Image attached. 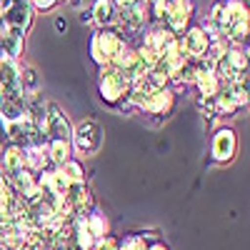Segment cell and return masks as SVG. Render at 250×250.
Instances as JSON below:
<instances>
[{"label": "cell", "mask_w": 250, "mask_h": 250, "mask_svg": "<svg viewBox=\"0 0 250 250\" xmlns=\"http://www.w3.org/2000/svg\"><path fill=\"white\" fill-rule=\"evenodd\" d=\"M62 175H65L73 185H75V183H83V170H80V165H78V163H73V160L62 163Z\"/></svg>", "instance_id": "obj_17"}, {"label": "cell", "mask_w": 250, "mask_h": 250, "mask_svg": "<svg viewBox=\"0 0 250 250\" xmlns=\"http://www.w3.org/2000/svg\"><path fill=\"white\" fill-rule=\"evenodd\" d=\"M75 140V148L83 155H95L103 145V130L95 120H80L75 133H70Z\"/></svg>", "instance_id": "obj_1"}, {"label": "cell", "mask_w": 250, "mask_h": 250, "mask_svg": "<svg viewBox=\"0 0 250 250\" xmlns=\"http://www.w3.org/2000/svg\"><path fill=\"white\" fill-rule=\"evenodd\" d=\"M45 110H48V125H45V130H48L50 140H65L68 143V138H70V123H68V118L62 115V110L55 105V103H48Z\"/></svg>", "instance_id": "obj_4"}, {"label": "cell", "mask_w": 250, "mask_h": 250, "mask_svg": "<svg viewBox=\"0 0 250 250\" xmlns=\"http://www.w3.org/2000/svg\"><path fill=\"white\" fill-rule=\"evenodd\" d=\"M50 155L58 165L68 163V155H70V145L65 140H50Z\"/></svg>", "instance_id": "obj_15"}, {"label": "cell", "mask_w": 250, "mask_h": 250, "mask_svg": "<svg viewBox=\"0 0 250 250\" xmlns=\"http://www.w3.org/2000/svg\"><path fill=\"white\" fill-rule=\"evenodd\" d=\"M198 85H200V90H203V95L205 98H213V95H218V78H215V73H210V70H203V73H198Z\"/></svg>", "instance_id": "obj_13"}, {"label": "cell", "mask_w": 250, "mask_h": 250, "mask_svg": "<svg viewBox=\"0 0 250 250\" xmlns=\"http://www.w3.org/2000/svg\"><path fill=\"white\" fill-rule=\"evenodd\" d=\"M143 13H145V10H143L140 0H135L130 8H123V23H125V28H128V30H138V28L143 25V20H145Z\"/></svg>", "instance_id": "obj_12"}, {"label": "cell", "mask_w": 250, "mask_h": 250, "mask_svg": "<svg viewBox=\"0 0 250 250\" xmlns=\"http://www.w3.org/2000/svg\"><path fill=\"white\" fill-rule=\"evenodd\" d=\"M133 3H135V0H118V5H120V8H130Z\"/></svg>", "instance_id": "obj_21"}, {"label": "cell", "mask_w": 250, "mask_h": 250, "mask_svg": "<svg viewBox=\"0 0 250 250\" xmlns=\"http://www.w3.org/2000/svg\"><path fill=\"white\" fill-rule=\"evenodd\" d=\"M233 155H235V133L230 128H223L213 138V158L218 163H228L233 160Z\"/></svg>", "instance_id": "obj_5"}, {"label": "cell", "mask_w": 250, "mask_h": 250, "mask_svg": "<svg viewBox=\"0 0 250 250\" xmlns=\"http://www.w3.org/2000/svg\"><path fill=\"white\" fill-rule=\"evenodd\" d=\"M20 90H38V78L33 68H25L20 75Z\"/></svg>", "instance_id": "obj_18"}, {"label": "cell", "mask_w": 250, "mask_h": 250, "mask_svg": "<svg viewBox=\"0 0 250 250\" xmlns=\"http://www.w3.org/2000/svg\"><path fill=\"white\" fill-rule=\"evenodd\" d=\"M188 13H190V5H188L185 0H175L173 5H168V13H165V18L170 20V28L180 30V28H185L188 18H190Z\"/></svg>", "instance_id": "obj_10"}, {"label": "cell", "mask_w": 250, "mask_h": 250, "mask_svg": "<svg viewBox=\"0 0 250 250\" xmlns=\"http://www.w3.org/2000/svg\"><path fill=\"white\" fill-rule=\"evenodd\" d=\"M228 30H230V35H233L235 40H243V38L248 35V18H245V20H240V23H233Z\"/></svg>", "instance_id": "obj_19"}, {"label": "cell", "mask_w": 250, "mask_h": 250, "mask_svg": "<svg viewBox=\"0 0 250 250\" xmlns=\"http://www.w3.org/2000/svg\"><path fill=\"white\" fill-rule=\"evenodd\" d=\"M145 250H168L165 245H153V248H145Z\"/></svg>", "instance_id": "obj_22"}, {"label": "cell", "mask_w": 250, "mask_h": 250, "mask_svg": "<svg viewBox=\"0 0 250 250\" xmlns=\"http://www.w3.org/2000/svg\"><path fill=\"white\" fill-rule=\"evenodd\" d=\"M93 15H95L98 23H113V18H115L113 3H108V0H98V3H95V10H93Z\"/></svg>", "instance_id": "obj_14"}, {"label": "cell", "mask_w": 250, "mask_h": 250, "mask_svg": "<svg viewBox=\"0 0 250 250\" xmlns=\"http://www.w3.org/2000/svg\"><path fill=\"white\" fill-rule=\"evenodd\" d=\"M138 105H143L148 113H165V110H170V105H173V95L160 88V90H153L150 95H145Z\"/></svg>", "instance_id": "obj_9"}, {"label": "cell", "mask_w": 250, "mask_h": 250, "mask_svg": "<svg viewBox=\"0 0 250 250\" xmlns=\"http://www.w3.org/2000/svg\"><path fill=\"white\" fill-rule=\"evenodd\" d=\"M75 233H78V243H80V248L93 250V245H95V238H93V233L88 230L85 220H78V225H75Z\"/></svg>", "instance_id": "obj_16"}, {"label": "cell", "mask_w": 250, "mask_h": 250, "mask_svg": "<svg viewBox=\"0 0 250 250\" xmlns=\"http://www.w3.org/2000/svg\"><path fill=\"white\" fill-rule=\"evenodd\" d=\"M123 50L120 45V40L115 33H100L95 40H93V53L100 62H105V60H113L118 53Z\"/></svg>", "instance_id": "obj_6"}, {"label": "cell", "mask_w": 250, "mask_h": 250, "mask_svg": "<svg viewBox=\"0 0 250 250\" xmlns=\"http://www.w3.org/2000/svg\"><path fill=\"white\" fill-rule=\"evenodd\" d=\"M35 5H38V8H50L53 0H35Z\"/></svg>", "instance_id": "obj_20"}, {"label": "cell", "mask_w": 250, "mask_h": 250, "mask_svg": "<svg viewBox=\"0 0 250 250\" xmlns=\"http://www.w3.org/2000/svg\"><path fill=\"white\" fill-rule=\"evenodd\" d=\"M183 50L185 53H190V55H203L205 50H208V38H205V33L203 30H190L185 35V40H183Z\"/></svg>", "instance_id": "obj_11"}, {"label": "cell", "mask_w": 250, "mask_h": 250, "mask_svg": "<svg viewBox=\"0 0 250 250\" xmlns=\"http://www.w3.org/2000/svg\"><path fill=\"white\" fill-rule=\"evenodd\" d=\"M20 45H23V30L3 25V33H0V53H3V58L13 60L15 55H20Z\"/></svg>", "instance_id": "obj_8"}, {"label": "cell", "mask_w": 250, "mask_h": 250, "mask_svg": "<svg viewBox=\"0 0 250 250\" xmlns=\"http://www.w3.org/2000/svg\"><path fill=\"white\" fill-rule=\"evenodd\" d=\"M0 85H3L0 93H5V95H23V90H20L18 68H15V62L8 60V58L0 60Z\"/></svg>", "instance_id": "obj_7"}, {"label": "cell", "mask_w": 250, "mask_h": 250, "mask_svg": "<svg viewBox=\"0 0 250 250\" xmlns=\"http://www.w3.org/2000/svg\"><path fill=\"white\" fill-rule=\"evenodd\" d=\"M0 8H3L5 25H10L15 30H25L28 28V23H30L28 0H0Z\"/></svg>", "instance_id": "obj_2"}, {"label": "cell", "mask_w": 250, "mask_h": 250, "mask_svg": "<svg viewBox=\"0 0 250 250\" xmlns=\"http://www.w3.org/2000/svg\"><path fill=\"white\" fill-rule=\"evenodd\" d=\"M130 85V80L125 78L118 68H108V70H103V83H100V90H103V98H105L108 103H115L125 88Z\"/></svg>", "instance_id": "obj_3"}]
</instances>
